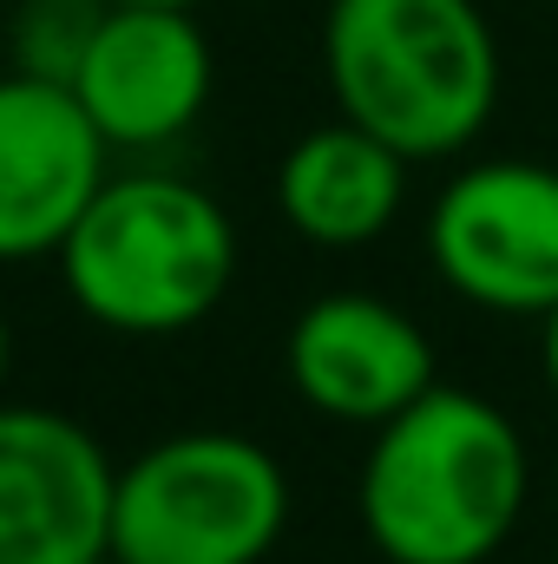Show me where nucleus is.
<instances>
[{"instance_id":"ddd939ff","label":"nucleus","mask_w":558,"mask_h":564,"mask_svg":"<svg viewBox=\"0 0 558 564\" xmlns=\"http://www.w3.org/2000/svg\"><path fill=\"white\" fill-rule=\"evenodd\" d=\"M7 355H13V335H7V315H0V381H7Z\"/></svg>"},{"instance_id":"f257e3e1","label":"nucleus","mask_w":558,"mask_h":564,"mask_svg":"<svg viewBox=\"0 0 558 564\" xmlns=\"http://www.w3.org/2000/svg\"><path fill=\"white\" fill-rule=\"evenodd\" d=\"M533 492L526 433L466 388H427L415 408L375 426L355 512L388 564H486L519 525Z\"/></svg>"},{"instance_id":"2eb2a0df","label":"nucleus","mask_w":558,"mask_h":564,"mask_svg":"<svg viewBox=\"0 0 558 564\" xmlns=\"http://www.w3.org/2000/svg\"><path fill=\"white\" fill-rule=\"evenodd\" d=\"M99 564H126V558H112V552H106V558H99Z\"/></svg>"},{"instance_id":"423d86ee","label":"nucleus","mask_w":558,"mask_h":564,"mask_svg":"<svg viewBox=\"0 0 558 564\" xmlns=\"http://www.w3.org/2000/svg\"><path fill=\"white\" fill-rule=\"evenodd\" d=\"M112 453L60 408L0 401V564H99L112 552Z\"/></svg>"},{"instance_id":"39448f33","label":"nucleus","mask_w":558,"mask_h":564,"mask_svg":"<svg viewBox=\"0 0 558 564\" xmlns=\"http://www.w3.org/2000/svg\"><path fill=\"white\" fill-rule=\"evenodd\" d=\"M427 263L460 302L506 322H539L558 302V164H460L427 204Z\"/></svg>"},{"instance_id":"f8f14e48","label":"nucleus","mask_w":558,"mask_h":564,"mask_svg":"<svg viewBox=\"0 0 558 564\" xmlns=\"http://www.w3.org/2000/svg\"><path fill=\"white\" fill-rule=\"evenodd\" d=\"M539 361H546V388H552V401H558V302L539 315Z\"/></svg>"},{"instance_id":"6e6552de","label":"nucleus","mask_w":558,"mask_h":564,"mask_svg":"<svg viewBox=\"0 0 558 564\" xmlns=\"http://www.w3.org/2000/svg\"><path fill=\"white\" fill-rule=\"evenodd\" d=\"M289 388L309 414L335 426H388L401 408L440 381L433 341L415 315L375 289H329L315 295L282 341Z\"/></svg>"},{"instance_id":"4468645a","label":"nucleus","mask_w":558,"mask_h":564,"mask_svg":"<svg viewBox=\"0 0 558 564\" xmlns=\"http://www.w3.org/2000/svg\"><path fill=\"white\" fill-rule=\"evenodd\" d=\"M126 7H204V0H126Z\"/></svg>"},{"instance_id":"f03ea898","label":"nucleus","mask_w":558,"mask_h":564,"mask_svg":"<svg viewBox=\"0 0 558 564\" xmlns=\"http://www.w3.org/2000/svg\"><path fill=\"white\" fill-rule=\"evenodd\" d=\"M322 79L342 119L433 164L480 144L506 73L480 0H329Z\"/></svg>"},{"instance_id":"20e7f679","label":"nucleus","mask_w":558,"mask_h":564,"mask_svg":"<svg viewBox=\"0 0 558 564\" xmlns=\"http://www.w3.org/2000/svg\"><path fill=\"white\" fill-rule=\"evenodd\" d=\"M282 532L289 473L250 433H171L119 466L112 558L126 564H264Z\"/></svg>"},{"instance_id":"1a4fd4ad","label":"nucleus","mask_w":558,"mask_h":564,"mask_svg":"<svg viewBox=\"0 0 558 564\" xmlns=\"http://www.w3.org/2000/svg\"><path fill=\"white\" fill-rule=\"evenodd\" d=\"M112 177V144L86 119L73 86L0 73V270L60 257L99 184Z\"/></svg>"},{"instance_id":"0eeeda50","label":"nucleus","mask_w":558,"mask_h":564,"mask_svg":"<svg viewBox=\"0 0 558 564\" xmlns=\"http://www.w3.org/2000/svg\"><path fill=\"white\" fill-rule=\"evenodd\" d=\"M217 53L197 26V7H126L112 0L79 73L73 99L112 151H164L211 106Z\"/></svg>"},{"instance_id":"9d476101","label":"nucleus","mask_w":558,"mask_h":564,"mask_svg":"<svg viewBox=\"0 0 558 564\" xmlns=\"http://www.w3.org/2000/svg\"><path fill=\"white\" fill-rule=\"evenodd\" d=\"M401 204H408V158L342 112L302 132L277 164L282 224L315 250H362L388 237Z\"/></svg>"},{"instance_id":"7ed1b4c3","label":"nucleus","mask_w":558,"mask_h":564,"mask_svg":"<svg viewBox=\"0 0 558 564\" xmlns=\"http://www.w3.org/2000/svg\"><path fill=\"white\" fill-rule=\"evenodd\" d=\"M53 263L86 322L158 341L197 328L230 295L237 224L178 171H112Z\"/></svg>"},{"instance_id":"dca6fc26","label":"nucleus","mask_w":558,"mask_h":564,"mask_svg":"<svg viewBox=\"0 0 558 564\" xmlns=\"http://www.w3.org/2000/svg\"><path fill=\"white\" fill-rule=\"evenodd\" d=\"M0 7H7V0H0Z\"/></svg>"},{"instance_id":"9b49d317","label":"nucleus","mask_w":558,"mask_h":564,"mask_svg":"<svg viewBox=\"0 0 558 564\" xmlns=\"http://www.w3.org/2000/svg\"><path fill=\"white\" fill-rule=\"evenodd\" d=\"M106 7L112 0H13L7 7V59H13V73L73 86Z\"/></svg>"}]
</instances>
